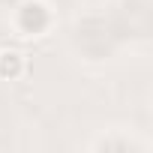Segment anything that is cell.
Instances as JSON below:
<instances>
[{
  "label": "cell",
  "mask_w": 153,
  "mask_h": 153,
  "mask_svg": "<svg viewBox=\"0 0 153 153\" xmlns=\"http://www.w3.org/2000/svg\"><path fill=\"white\" fill-rule=\"evenodd\" d=\"M48 24H51V12H48L45 3H36V0H33V3H24L18 9V30L21 33L36 36V33L48 30Z\"/></svg>",
  "instance_id": "6da1fadb"
},
{
  "label": "cell",
  "mask_w": 153,
  "mask_h": 153,
  "mask_svg": "<svg viewBox=\"0 0 153 153\" xmlns=\"http://www.w3.org/2000/svg\"><path fill=\"white\" fill-rule=\"evenodd\" d=\"M21 72H24V57L18 51H0V78L15 81Z\"/></svg>",
  "instance_id": "7a4b0ae2"
}]
</instances>
